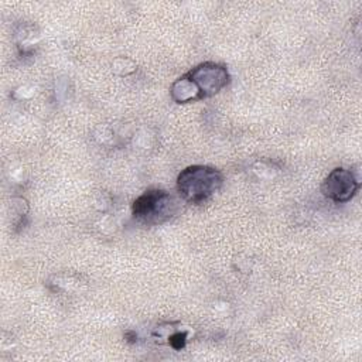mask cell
I'll use <instances>...</instances> for the list:
<instances>
[{
    "mask_svg": "<svg viewBox=\"0 0 362 362\" xmlns=\"http://www.w3.org/2000/svg\"><path fill=\"white\" fill-rule=\"evenodd\" d=\"M223 177L219 170L209 165H189L177 177V191L189 204H204L222 187Z\"/></svg>",
    "mask_w": 362,
    "mask_h": 362,
    "instance_id": "6da1fadb",
    "label": "cell"
},
{
    "mask_svg": "<svg viewBox=\"0 0 362 362\" xmlns=\"http://www.w3.org/2000/svg\"><path fill=\"white\" fill-rule=\"evenodd\" d=\"M177 212V199L164 189H147L136 198L132 206L134 219L150 226L170 221Z\"/></svg>",
    "mask_w": 362,
    "mask_h": 362,
    "instance_id": "7a4b0ae2",
    "label": "cell"
},
{
    "mask_svg": "<svg viewBox=\"0 0 362 362\" xmlns=\"http://www.w3.org/2000/svg\"><path fill=\"white\" fill-rule=\"evenodd\" d=\"M184 76L189 81L198 100L216 95L230 79L226 66L216 62H202Z\"/></svg>",
    "mask_w": 362,
    "mask_h": 362,
    "instance_id": "3957f363",
    "label": "cell"
},
{
    "mask_svg": "<svg viewBox=\"0 0 362 362\" xmlns=\"http://www.w3.org/2000/svg\"><path fill=\"white\" fill-rule=\"evenodd\" d=\"M361 188L359 180L351 170L344 167L334 168L322 182V194L332 202L342 204L351 201Z\"/></svg>",
    "mask_w": 362,
    "mask_h": 362,
    "instance_id": "277c9868",
    "label": "cell"
},
{
    "mask_svg": "<svg viewBox=\"0 0 362 362\" xmlns=\"http://www.w3.org/2000/svg\"><path fill=\"white\" fill-rule=\"evenodd\" d=\"M187 341V332H173L168 335V344L174 348V349H181L184 348Z\"/></svg>",
    "mask_w": 362,
    "mask_h": 362,
    "instance_id": "5b68a950",
    "label": "cell"
}]
</instances>
